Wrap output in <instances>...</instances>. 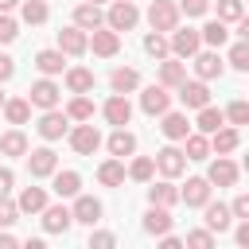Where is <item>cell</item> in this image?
Instances as JSON below:
<instances>
[{
    "instance_id": "cell-1",
    "label": "cell",
    "mask_w": 249,
    "mask_h": 249,
    "mask_svg": "<svg viewBox=\"0 0 249 249\" xmlns=\"http://www.w3.org/2000/svg\"><path fill=\"white\" fill-rule=\"evenodd\" d=\"M140 23V12H136V0H113L109 12H105V27H113L117 35L121 31H132Z\"/></svg>"
},
{
    "instance_id": "cell-2",
    "label": "cell",
    "mask_w": 249,
    "mask_h": 249,
    "mask_svg": "<svg viewBox=\"0 0 249 249\" xmlns=\"http://www.w3.org/2000/svg\"><path fill=\"white\" fill-rule=\"evenodd\" d=\"M66 140H70V148H74L78 156H93V152L101 148V132H97L89 121H78V124L66 132Z\"/></svg>"
},
{
    "instance_id": "cell-3",
    "label": "cell",
    "mask_w": 249,
    "mask_h": 249,
    "mask_svg": "<svg viewBox=\"0 0 249 249\" xmlns=\"http://www.w3.org/2000/svg\"><path fill=\"white\" fill-rule=\"evenodd\" d=\"M35 132L43 136V140H62L66 132H70V117L54 105V109H43V117H39V124H35Z\"/></svg>"
},
{
    "instance_id": "cell-4",
    "label": "cell",
    "mask_w": 249,
    "mask_h": 249,
    "mask_svg": "<svg viewBox=\"0 0 249 249\" xmlns=\"http://www.w3.org/2000/svg\"><path fill=\"white\" fill-rule=\"evenodd\" d=\"M152 160H156V171H160L163 179H179V175L187 171V156H183V148H175V144L160 148Z\"/></svg>"
},
{
    "instance_id": "cell-5",
    "label": "cell",
    "mask_w": 249,
    "mask_h": 249,
    "mask_svg": "<svg viewBox=\"0 0 249 249\" xmlns=\"http://www.w3.org/2000/svg\"><path fill=\"white\" fill-rule=\"evenodd\" d=\"M175 23H179V8H175L171 0H152V4H148V27H152V31H163V35H167Z\"/></svg>"
},
{
    "instance_id": "cell-6",
    "label": "cell",
    "mask_w": 249,
    "mask_h": 249,
    "mask_svg": "<svg viewBox=\"0 0 249 249\" xmlns=\"http://www.w3.org/2000/svg\"><path fill=\"white\" fill-rule=\"evenodd\" d=\"M167 47H171V54L175 58H191V54H198V47H202V39H198V31L195 27H171V39H167Z\"/></svg>"
},
{
    "instance_id": "cell-7",
    "label": "cell",
    "mask_w": 249,
    "mask_h": 249,
    "mask_svg": "<svg viewBox=\"0 0 249 249\" xmlns=\"http://www.w3.org/2000/svg\"><path fill=\"white\" fill-rule=\"evenodd\" d=\"M27 101H31L35 109H54V105L62 101V89H58V86H54V82L43 74L39 82H31V89H27Z\"/></svg>"
},
{
    "instance_id": "cell-8",
    "label": "cell",
    "mask_w": 249,
    "mask_h": 249,
    "mask_svg": "<svg viewBox=\"0 0 249 249\" xmlns=\"http://www.w3.org/2000/svg\"><path fill=\"white\" fill-rule=\"evenodd\" d=\"M101 214H105V206L93 198V195H74V206H70V218L74 222H82V226H97L101 222Z\"/></svg>"
},
{
    "instance_id": "cell-9",
    "label": "cell",
    "mask_w": 249,
    "mask_h": 249,
    "mask_svg": "<svg viewBox=\"0 0 249 249\" xmlns=\"http://www.w3.org/2000/svg\"><path fill=\"white\" fill-rule=\"evenodd\" d=\"M86 51H93V54H101V58H113V54L121 51V35L101 23V27L89 31V47H86Z\"/></svg>"
},
{
    "instance_id": "cell-10",
    "label": "cell",
    "mask_w": 249,
    "mask_h": 249,
    "mask_svg": "<svg viewBox=\"0 0 249 249\" xmlns=\"http://www.w3.org/2000/svg\"><path fill=\"white\" fill-rule=\"evenodd\" d=\"M175 89H179L183 109H202V105H210V89H206V82H202V78H195V82H187V78H183Z\"/></svg>"
},
{
    "instance_id": "cell-11",
    "label": "cell",
    "mask_w": 249,
    "mask_h": 249,
    "mask_svg": "<svg viewBox=\"0 0 249 249\" xmlns=\"http://www.w3.org/2000/svg\"><path fill=\"white\" fill-rule=\"evenodd\" d=\"M54 167H58V156H54L51 148H31V152H27V171H31V179H47V175H54Z\"/></svg>"
},
{
    "instance_id": "cell-12",
    "label": "cell",
    "mask_w": 249,
    "mask_h": 249,
    "mask_svg": "<svg viewBox=\"0 0 249 249\" xmlns=\"http://www.w3.org/2000/svg\"><path fill=\"white\" fill-rule=\"evenodd\" d=\"M86 47H89V31H82L78 23L58 31V51L62 54H86Z\"/></svg>"
},
{
    "instance_id": "cell-13",
    "label": "cell",
    "mask_w": 249,
    "mask_h": 249,
    "mask_svg": "<svg viewBox=\"0 0 249 249\" xmlns=\"http://www.w3.org/2000/svg\"><path fill=\"white\" fill-rule=\"evenodd\" d=\"M195 58V74L202 78V82H214V78H222L226 74V62L218 58V51L210 47V51H202V54H191Z\"/></svg>"
},
{
    "instance_id": "cell-14",
    "label": "cell",
    "mask_w": 249,
    "mask_h": 249,
    "mask_svg": "<svg viewBox=\"0 0 249 249\" xmlns=\"http://www.w3.org/2000/svg\"><path fill=\"white\" fill-rule=\"evenodd\" d=\"M140 109H144L148 117L167 113V109H171V93H167V86H148V89L140 93Z\"/></svg>"
},
{
    "instance_id": "cell-15",
    "label": "cell",
    "mask_w": 249,
    "mask_h": 249,
    "mask_svg": "<svg viewBox=\"0 0 249 249\" xmlns=\"http://www.w3.org/2000/svg\"><path fill=\"white\" fill-rule=\"evenodd\" d=\"M237 163L230 160V156H218L214 163H210V171H206V179H210V187H233L237 183Z\"/></svg>"
},
{
    "instance_id": "cell-16",
    "label": "cell",
    "mask_w": 249,
    "mask_h": 249,
    "mask_svg": "<svg viewBox=\"0 0 249 249\" xmlns=\"http://www.w3.org/2000/svg\"><path fill=\"white\" fill-rule=\"evenodd\" d=\"M210 179L206 175H195V179H187V187L179 191V202H187V206H206L210 202Z\"/></svg>"
},
{
    "instance_id": "cell-17",
    "label": "cell",
    "mask_w": 249,
    "mask_h": 249,
    "mask_svg": "<svg viewBox=\"0 0 249 249\" xmlns=\"http://www.w3.org/2000/svg\"><path fill=\"white\" fill-rule=\"evenodd\" d=\"M39 214H43V230H47V233H66V230L74 226L70 206H62V202H58V206H51V202H47Z\"/></svg>"
},
{
    "instance_id": "cell-18",
    "label": "cell",
    "mask_w": 249,
    "mask_h": 249,
    "mask_svg": "<svg viewBox=\"0 0 249 249\" xmlns=\"http://www.w3.org/2000/svg\"><path fill=\"white\" fill-rule=\"evenodd\" d=\"M101 113H105V121H109L113 128H121V124H128V121H132V105H128V97H124V93H113V97L101 105Z\"/></svg>"
},
{
    "instance_id": "cell-19",
    "label": "cell",
    "mask_w": 249,
    "mask_h": 249,
    "mask_svg": "<svg viewBox=\"0 0 249 249\" xmlns=\"http://www.w3.org/2000/svg\"><path fill=\"white\" fill-rule=\"evenodd\" d=\"M237 144H241V132H237V124H222V128H214V132H210V152H218V156H230V152H237Z\"/></svg>"
},
{
    "instance_id": "cell-20",
    "label": "cell",
    "mask_w": 249,
    "mask_h": 249,
    "mask_svg": "<svg viewBox=\"0 0 249 249\" xmlns=\"http://www.w3.org/2000/svg\"><path fill=\"white\" fill-rule=\"evenodd\" d=\"M183 78H187V62H183V58H175V54L160 58V86L175 89V86H179Z\"/></svg>"
},
{
    "instance_id": "cell-21",
    "label": "cell",
    "mask_w": 249,
    "mask_h": 249,
    "mask_svg": "<svg viewBox=\"0 0 249 249\" xmlns=\"http://www.w3.org/2000/svg\"><path fill=\"white\" fill-rule=\"evenodd\" d=\"M202 210H206V218H202V222H206V230H210V233H226V230L233 226L230 206H222V202H206Z\"/></svg>"
},
{
    "instance_id": "cell-22",
    "label": "cell",
    "mask_w": 249,
    "mask_h": 249,
    "mask_svg": "<svg viewBox=\"0 0 249 249\" xmlns=\"http://www.w3.org/2000/svg\"><path fill=\"white\" fill-rule=\"evenodd\" d=\"M74 23H78L82 31H93V27H101V23H105V12H101V4H89V0H82V4L74 8Z\"/></svg>"
},
{
    "instance_id": "cell-23",
    "label": "cell",
    "mask_w": 249,
    "mask_h": 249,
    "mask_svg": "<svg viewBox=\"0 0 249 249\" xmlns=\"http://www.w3.org/2000/svg\"><path fill=\"white\" fill-rule=\"evenodd\" d=\"M35 66H39V74L54 78V74H62V70H66V54H62L58 47H47V51H39V54H35Z\"/></svg>"
},
{
    "instance_id": "cell-24",
    "label": "cell",
    "mask_w": 249,
    "mask_h": 249,
    "mask_svg": "<svg viewBox=\"0 0 249 249\" xmlns=\"http://www.w3.org/2000/svg\"><path fill=\"white\" fill-rule=\"evenodd\" d=\"M160 117H163V121H160V132H163L167 140H183V136L191 132L187 113H171V109H167V113H160Z\"/></svg>"
},
{
    "instance_id": "cell-25",
    "label": "cell",
    "mask_w": 249,
    "mask_h": 249,
    "mask_svg": "<svg viewBox=\"0 0 249 249\" xmlns=\"http://www.w3.org/2000/svg\"><path fill=\"white\" fill-rule=\"evenodd\" d=\"M136 152V136L121 124V128H113V136H109V156H117V160H124V156H132Z\"/></svg>"
},
{
    "instance_id": "cell-26",
    "label": "cell",
    "mask_w": 249,
    "mask_h": 249,
    "mask_svg": "<svg viewBox=\"0 0 249 249\" xmlns=\"http://www.w3.org/2000/svg\"><path fill=\"white\" fill-rule=\"evenodd\" d=\"M97 183L101 187H121L124 183V160H105V163H97Z\"/></svg>"
},
{
    "instance_id": "cell-27",
    "label": "cell",
    "mask_w": 249,
    "mask_h": 249,
    "mask_svg": "<svg viewBox=\"0 0 249 249\" xmlns=\"http://www.w3.org/2000/svg\"><path fill=\"white\" fill-rule=\"evenodd\" d=\"M148 202H152V206H175V202H179V187H175L171 179L152 183V187H148Z\"/></svg>"
},
{
    "instance_id": "cell-28",
    "label": "cell",
    "mask_w": 249,
    "mask_h": 249,
    "mask_svg": "<svg viewBox=\"0 0 249 249\" xmlns=\"http://www.w3.org/2000/svg\"><path fill=\"white\" fill-rule=\"evenodd\" d=\"M16 206H19V214H39L47 206V191L43 187H23L19 198H16Z\"/></svg>"
},
{
    "instance_id": "cell-29",
    "label": "cell",
    "mask_w": 249,
    "mask_h": 249,
    "mask_svg": "<svg viewBox=\"0 0 249 249\" xmlns=\"http://www.w3.org/2000/svg\"><path fill=\"white\" fill-rule=\"evenodd\" d=\"M171 214H167V206H152L148 214H144V233H152V237H160V233H167L171 230Z\"/></svg>"
},
{
    "instance_id": "cell-30",
    "label": "cell",
    "mask_w": 249,
    "mask_h": 249,
    "mask_svg": "<svg viewBox=\"0 0 249 249\" xmlns=\"http://www.w3.org/2000/svg\"><path fill=\"white\" fill-rule=\"evenodd\" d=\"M109 86H113V93H132V89L140 86V70H132V66H117L113 78H109Z\"/></svg>"
},
{
    "instance_id": "cell-31",
    "label": "cell",
    "mask_w": 249,
    "mask_h": 249,
    "mask_svg": "<svg viewBox=\"0 0 249 249\" xmlns=\"http://www.w3.org/2000/svg\"><path fill=\"white\" fill-rule=\"evenodd\" d=\"M4 117H8V124H27V117H31V101L27 97H4Z\"/></svg>"
},
{
    "instance_id": "cell-32",
    "label": "cell",
    "mask_w": 249,
    "mask_h": 249,
    "mask_svg": "<svg viewBox=\"0 0 249 249\" xmlns=\"http://www.w3.org/2000/svg\"><path fill=\"white\" fill-rule=\"evenodd\" d=\"M183 156L195 160V163L206 160V156H210V140H206V132H187V136H183Z\"/></svg>"
},
{
    "instance_id": "cell-33",
    "label": "cell",
    "mask_w": 249,
    "mask_h": 249,
    "mask_svg": "<svg viewBox=\"0 0 249 249\" xmlns=\"http://www.w3.org/2000/svg\"><path fill=\"white\" fill-rule=\"evenodd\" d=\"M78 191H82V175H78V171H58V167H54V195H58V198H74Z\"/></svg>"
},
{
    "instance_id": "cell-34",
    "label": "cell",
    "mask_w": 249,
    "mask_h": 249,
    "mask_svg": "<svg viewBox=\"0 0 249 249\" xmlns=\"http://www.w3.org/2000/svg\"><path fill=\"white\" fill-rule=\"evenodd\" d=\"M198 39H202L206 47H214V51H218V47H226V43H230V27H226L222 19H210V23L198 31Z\"/></svg>"
},
{
    "instance_id": "cell-35",
    "label": "cell",
    "mask_w": 249,
    "mask_h": 249,
    "mask_svg": "<svg viewBox=\"0 0 249 249\" xmlns=\"http://www.w3.org/2000/svg\"><path fill=\"white\" fill-rule=\"evenodd\" d=\"M66 89H70V93H89V89H93V70L70 66V70H66Z\"/></svg>"
},
{
    "instance_id": "cell-36",
    "label": "cell",
    "mask_w": 249,
    "mask_h": 249,
    "mask_svg": "<svg viewBox=\"0 0 249 249\" xmlns=\"http://www.w3.org/2000/svg\"><path fill=\"white\" fill-rule=\"evenodd\" d=\"M222 124H226V113H222V109H214V105H202V109H198V121H195V128H198V132H206V136H210V132H214V128H222Z\"/></svg>"
},
{
    "instance_id": "cell-37",
    "label": "cell",
    "mask_w": 249,
    "mask_h": 249,
    "mask_svg": "<svg viewBox=\"0 0 249 249\" xmlns=\"http://www.w3.org/2000/svg\"><path fill=\"white\" fill-rule=\"evenodd\" d=\"M0 156H27V136L19 132V128H12V132H4L0 136Z\"/></svg>"
},
{
    "instance_id": "cell-38",
    "label": "cell",
    "mask_w": 249,
    "mask_h": 249,
    "mask_svg": "<svg viewBox=\"0 0 249 249\" xmlns=\"http://www.w3.org/2000/svg\"><path fill=\"white\" fill-rule=\"evenodd\" d=\"M19 16H23V23H31V27H39V23H47V16H51V8H47L43 0H23V4H19Z\"/></svg>"
},
{
    "instance_id": "cell-39",
    "label": "cell",
    "mask_w": 249,
    "mask_h": 249,
    "mask_svg": "<svg viewBox=\"0 0 249 249\" xmlns=\"http://www.w3.org/2000/svg\"><path fill=\"white\" fill-rule=\"evenodd\" d=\"M66 117H70V121H93V101H89L86 93H74L70 105H66Z\"/></svg>"
},
{
    "instance_id": "cell-40",
    "label": "cell",
    "mask_w": 249,
    "mask_h": 249,
    "mask_svg": "<svg viewBox=\"0 0 249 249\" xmlns=\"http://www.w3.org/2000/svg\"><path fill=\"white\" fill-rule=\"evenodd\" d=\"M128 179H136V183H148L152 175H156V160L152 156H136L132 163H128V171H124Z\"/></svg>"
},
{
    "instance_id": "cell-41",
    "label": "cell",
    "mask_w": 249,
    "mask_h": 249,
    "mask_svg": "<svg viewBox=\"0 0 249 249\" xmlns=\"http://www.w3.org/2000/svg\"><path fill=\"white\" fill-rule=\"evenodd\" d=\"M144 51H148L152 58H167V54H171L167 35H163V31H148V35H144Z\"/></svg>"
},
{
    "instance_id": "cell-42",
    "label": "cell",
    "mask_w": 249,
    "mask_h": 249,
    "mask_svg": "<svg viewBox=\"0 0 249 249\" xmlns=\"http://www.w3.org/2000/svg\"><path fill=\"white\" fill-rule=\"evenodd\" d=\"M245 16V0H218V19L222 23H237Z\"/></svg>"
},
{
    "instance_id": "cell-43",
    "label": "cell",
    "mask_w": 249,
    "mask_h": 249,
    "mask_svg": "<svg viewBox=\"0 0 249 249\" xmlns=\"http://www.w3.org/2000/svg\"><path fill=\"white\" fill-rule=\"evenodd\" d=\"M226 62H230L233 70H241V74H245V70H249V43H245V39H237V43L230 47V58H226Z\"/></svg>"
},
{
    "instance_id": "cell-44",
    "label": "cell",
    "mask_w": 249,
    "mask_h": 249,
    "mask_svg": "<svg viewBox=\"0 0 249 249\" xmlns=\"http://www.w3.org/2000/svg\"><path fill=\"white\" fill-rule=\"evenodd\" d=\"M226 121H230V124H237V128H241V124H249V101H241V97H237V101H230Z\"/></svg>"
},
{
    "instance_id": "cell-45",
    "label": "cell",
    "mask_w": 249,
    "mask_h": 249,
    "mask_svg": "<svg viewBox=\"0 0 249 249\" xmlns=\"http://www.w3.org/2000/svg\"><path fill=\"white\" fill-rule=\"evenodd\" d=\"M187 245L191 249H214V233L210 230H191L187 233Z\"/></svg>"
},
{
    "instance_id": "cell-46",
    "label": "cell",
    "mask_w": 249,
    "mask_h": 249,
    "mask_svg": "<svg viewBox=\"0 0 249 249\" xmlns=\"http://www.w3.org/2000/svg\"><path fill=\"white\" fill-rule=\"evenodd\" d=\"M16 35H19V23L8 12H0V43H16Z\"/></svg>"
},
{
    "instance_id": "cell-47",
    "label": "cell",
    "mask_w": 249,
    "mask_h": 249,
    "mask_svg": "<svg viewBox=\"0 0 249 249\" xmlns=\"http://www.w3.org/2000/svg\"><path fill=\"white\" fill-rule=\"evenodd\" d=\"M175 8H179V16H206L210 12V0H179Z\"/></svg>"
},
{
    "instance_id": "cell-48",
    "label": "cell",
    "mask_w": 249,
    "mask_h": 249,
    "mask_svg": "<svg viewBox=\"0 0 249 249\" xmlns=\"http://www.w3.org/2000/svg\"><path fill=\"white\" fill-rule=\"evenodd\" d=\"M16 218H19V206H16V202H8V198H0V230H8Z\"/></svg>"
},
{
    "instance_id": "cell-49",
    "label": "cell",
    "mask_w": 249,
    "mask_h": 249,
    "mask_svg": "<svg viewBox=\"0 0 249 249\" xmlns=\"http://www.w3.org/2000/svg\"><path fill=\"white\" fill-rule=\"evenodd\" d=\"M12 187H16L12 167H0V198H8V195H12Z\"/></svg>"
},
{
    "instance_id": "cell-50",
    "label": "cell",
    "mask_w": 249,
    "mask_h": 249,
    "mask_svg": "<svg viewBox=\"0 0 249 249\" xmlns=\"http://www.w3.org/2000/svg\"><path fill=\"white\" fill-rule=\"evenodd\" d=\"M230 214H233V218H249V195H237L233 206H230Z\"/></svg>"
},
{
    "instance_id": "cell-51",
    "label": "cell",
    "mask_w": 249,
    "mask_h": 249,
    "mask_svg": "<svg viewBox=\"0 0 249 249\" xmlns=\"http://www.w3.org/2000/svg\"><path fill=\"white\" fill-rule=\"evenodd\" d=\"M89 245H93V249H109V245H117V237L101 230V233H89Z\"/></svg>"
},
{
    "instance_id": "cell-52",
    "label": "cell",
    "mask_w": 249,
    "mask_h": 249,
    "mask_svg": "<svg viewBox=\"0 0 249 249\" xmlns=\"http://www.w3.org/2000/svg\"><path fill=\"white\" fill-rule=\"evenodd\" d=\"M12 74H16V62H12L8 54H0V86H4V82H8Z\"/></svg>"
},
{
    "instance_id": "cell-53",
    "label": "cell",
    "mask_w": 249,
    "mask_h": 249,
    "mask_svg": "<svg viewBox=\"0 0 249 249\" xmlns=\"http://www.w3.org/2000/svg\"><path fill=\"white\" fill-rule=\"evenodd\" d=\"M8 245H16V237L12 233H0V249H8Z\"/></svg>"
},
{
    "instance_id": "cell-54",
    "label": "cell",
    "mask_w": 249,
    "mask_h": 249,
    "mask_svg": "<svg viewBox=\"0 0 249 249\" xmlns=\"http://www.w3.org/2000/svg\"><path fill=\"white\" fill-rule=\"evenodd\" d=\"M16 4H19V0H0V12H12Z\"/></svg>"
},
{
    "instance_id": "cell-55",
    "label": "cell",
    "mask_w": 249,
    "mask_h": 249,
    "mask_svg": "<svg viewBox=\"0 0 249 249\" xmlns=\"http://www.w3.org/2000/svg\"><path fill=\"white\" fill-rule=\"evenodd\" d=\"M0 105H4V89H0Z\"/></svg>"
},
{
    "instance_id": "cell-56",
    "label": "cell",
    "mask_w": 249,
    "mask_h": 249,
    "mask_svg": "<svg viewBox=\"0 0 249 249\" xmlns=\"http://www.w3.org/2000/svg\"><path fill=\"white\" fill-rule=\"evenodd\" d=\"M89 4H105V0H89Z\"/></svg>"
}]
</instances>
